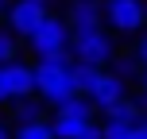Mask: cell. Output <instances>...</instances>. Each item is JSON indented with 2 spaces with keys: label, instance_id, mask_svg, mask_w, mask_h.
Returning <instances> with one entry per match:
<instances>
[{
  "label": "cell",
  "instance_id": "obj_1",
  "mask_svg": "<svg viewBox=\"0 0 147 139\" xmlns=\"http://www.w3.org/2000/svg\"><path fill=\"white\" fill-rule=\"evenodd\" d=\"M70 66H74L70 46H62V50H54V54H43V58L35 62V93H39V101H43V104L62 108L66 101L78 97L74 77H70Z\"/></svg>",
  "mask_w": 147,
  "mask_h": 139
},
{
  "label": "cell",
  "instance_id": "obj_2",
  "mask_svg": "<svg viewBox=\"0 0 147 139\" xmlns=\"http://www.w3.org/2000/svg\"><path fill=\"white\" fill-rule=\"evenodd\" d=\"M66 46L78 62H93V66H109L116 58V39L105 31V23H97V27H70Z\"/></svg>",
  "mask_w": 147,
  "mask_h": 139
},
{
  "label": "cell",
  "instance_id": "obj_3",
  "mask_svg": "<svg viewBox=\"0 0 147 139\" xmlns=\"http://www.w3.org/2000/svg\"><path fill=\"white\" fill-rule=\"evenodd\" d=\"M93 112H97L93 101H89L85 93H78L74 101L62 104V108H54V120H47V124H51L54 139H78L89 124H93Z\"/></svg>",
  "mask_w": 147,
  "mask_h": 139
},
{
  "label": "cell",
  "instance_id": "obj_4",
  "mask_svg": "<svg viewBox=\"0 0 147 139\" xmlns=\"http://www.w3.org/2000/svg\"><path fill=\"white\" fill-rule=\"evenodd\" d=\"M66 43H70V23L62 19V15H51V12H47L43 19H39V27L27 35V46L35 50V58H43V54H54V50H62Z\"/></svg>",
  "mask_w": 147,
  "mask_h": 139
},
{
  "label": "cell",
  "instance_id": "obj_5",
  "mask_svg": "<svg viewBox=\"0 0 147 139\" xmlns=\"http://www.w3.org/2000/svg\"><path fill=\"white\" fill-rule=\"evenodd\" d=\"M101 12H105V23L120 35H136L143 27V0H105Z\"/></svg>",
  "mask_w": 147,
  "mask_h": 139
},
{
  "label": "cell",
  "instance_id": "obj_6",
  "mask_svg": "<svg viewBox=\"0 0 147 139\" xmlns=\"http://www.w3.org/2000/svg\"><path fill=\"white\" fill-rule=\"evenodd\" d=\"M0 89L8 93V101H16V97H31V93H35V66H27L23 58L0 62Z\"/></svg>",
  "mask_w": 147,
  "mask_h": 139
},
{
  "label": "cell",
  "instance_id": "obj_7",
  "mask_svg": "<svg viewBox=\"0 0 147 139\" xmlns=\"http://www.w3.org/2000/svg\"><path fill=\"white\" fill-rule=\"evenodd\" d=\"M85 97L93 101V108H97V112H105L109 104H116L120 97H128V81L120 77L116 70H101V77L93 81V89H89Z\"/></svg>",
  "mask_w": 147,
  "mask_h": 139
},
{
  "label": "cell",
  "instance_id": "obj_8",
  "mask_svg": "<svg viewBox=\"0 0 147 139\" xmlns=\"http://www.w3.org/2000/svg\"><path fill=\"white\" fill-rule=\"evenodd\" d=\"M4 15H8V27H12L20 39H27L31 31L39 27V19L47 15V4H35V0H16V4L4 8Z\"/></svg>",
  "mask_w": 147,
  "mask_h": 139
},
{
  "label": "cell",
  "instance_id": "obj_9",
  "mask_svg": "<svg viewBox=\"0 0 147 139\" xmlns=\"http://www.w3.org/2000/svg\"><path fill=\"white\" fill-rule=\"evenodd\" d=\"M66 23L70 27H97V23H105V12L97 0H78V4H70Z\"/></svg>",
  "mask_w": 147,
  "mask_h": 139
},
{
  "label": "cell",
  "instance_id": "obj_10",
  "mask_svg": "<svg viewBox=\"0 0 147 139\" xmlns=\"http://www.w3.org/2000/svg\"><path fill=\"white\" fill-rule=\"evenodd\" d=\"M8 108H12V120H16V124L43 120V101H39L35 93H31V97H16V101H8Z\"/></svg>",
  "mask_w": 147,
  "mask_h": 139
},
{
  "label": "cell",
  "instance_id": "obj_11",
  "mask_svg": "<svg viewBox=\"0 0 147 139\" xmlns=\"http://www.w3.org/2000/svg\"><path fill=\"white\" fill-rule=\"evenodd\" d=\"M101 70H105V66H93V62H78V58H74V66H70L74 89H78V93H89V89H93V81L101 77Z\"/></svg>",
  "mask_w": 147,
  "mask_h": 139
},
{
  "label": "cell",
  "instance_id": "obj_12",
  "mask_svg": "<svg viewBox=\"0 0 147 139\" xmlns=\"http://www.w3.org/2000/svg\"><path fill=\"white\" fill-rule=\"evenodd\" d=\"M132 124H136V120H128V116H105L101 139H128V135H132Z\"/></svg>",
  "mask_w": 147,
  "mask_h": 139
},
{
  "label": "cell",
  "instance_id": "obj_13",
  "mask_svg": "<svg viewBox=\"0 0 147 139\" xmlns=\"http://www.w3.org/2000/svg\"><path fill=\"white\" fill-rule=\"evenodd\" d=\"M16 139H54L47 120H27V124H16Z\"/></svg>",
  "mask_w": 147,
  "mask_h": 139
},
{
  "label": "cell",
  "instance_id": "obj_14",
  "mask_svg": "<svg viewBox=\"0 0 147 139\" xmlns=\"http://www.w3.org/2000/svg\"><path fill=\"white\" fill-rule=\"evenodd\" d=\"M20 58V35L12 27H0V62H12Z\"/></svg>",
  "mask_w": 147,
  "mask_h": 139
},
{
  "label": "cell",
  "instance_id": "obj_15",
  "mask_svg": "<svg viewBox=\"0 0 147 139\" xmlns=\"http://www.w3.org/2000/svg\"><path fill=\"white\" fill-rule=\"evenodd\" d=\"M109 66H116V73H120V77H124V81L140 73V62H136V54H120V50H116V58H112Z\"/></svg>",
  "mask_w": 147,
  "mask_h": 139
},
{
  "label": "cell",
  "instance_id": "obj_16",
  "mask_svg": "<svg viewBox=\"0 0 147 139\" xmlns=\"http://www.w3.org/2000/svg\"><path fill=\"white\" fill-rule=\"evenodd\" d=\"M105 116H128V120H136V116H140V108H136L132 97H120L116 104H109V108H105Z\"/></svg>",
  "mask_w": 147,
  "mask_h": 139
},
{
  "label": "cell",
  "instance_id": "obj_17",
  "mask_svg": "<svg viewBox=\"0 0 147 139\" xmlns=\"http://www.w3.org/2000/svg\"><path fill=\"white\" fill-rule=\"evenodd\" d=\"M136 108L147 112V66H140V97H136Z\"/></svg>",
  "mask_w": 147,
  "mask_h": 139
},
{
  "label": "cell",
  "instance_id": "obj_18",
  "mask_svg": "<svg viewBox=\"0 0 147 139\" xmlns=\"http://www.w3.org/2000/svg\"><path fill=\"white\" fill-rule=\"evenodd\" d=\"M136 62H140V66H147V35H140V43H136Z\"/></svg>",
  "mask_w": 147,
  "mask_h": 139
},
{
  "label": "cell",
  "instance_id": "obj_19",
  "mask_svg": "<svg viewBox=\"0 0 147 139\" xmlns=\"http://www.w3.org/2000/svg\"><path fill=\"white\" fill-rule=\"evenodd\" d=\"M128 139H147V128L140 124V116H136V124H132V135H128Z\"/></svg>",
  "mask_w": 147,
  "mask_h": 139
},
{
  "label": "cell",
  "instance_id": "obj_20",
  "mask_svg": "<svg viewBox=\"0 0 147 139\" xmlns=\"http://www.w3.org/2000/svg\"><path fill=\"white\" fill-rule=\"evenodd\" d=\"M0 139H12V135H8V124H4V120H0Z\"/></svg>",
  "mask_w": 147,
  "mask_h": 139
},
{
  "label": "cell",
  "instance_id": "obj_21",
  "mask_svg": "<svg viewBox=\"0 0 147 139\" xmlns=\"http://www.w3.org/2000/svg\"><path fill=\"white\" fill-rule=\"evenodd\" d=\"M4 104H8V93H4V89H0V108H4Z\"/></svg>",
  "mask_w": 147,
  "mask_h": 139
},
{
  "label": "cell",
  "instance_id": "obj_22",
  "mask_svg": "<svg viewBox=\"0 0 147 139\" xmlns=\"http://www.w3.org/2000/svg\"><path fill=\"white\" fill-rule=\"evenodd\" d=\"M143 27H147V0H143Z\"/></svg>",
  "mask_w": 147,
  "mask_h": 139
},
{
  "label": "cell",
  "instance_id": "obj_23",
  "mask_svg": "<svg viewBox=\"0 0 147 139\" xmlns=\"http://www.w3.org/2000/svg\"><path fill=\"white\" fill-rule=\"evenodd\" d=\"M140 124H143V128H147V112H140Z\"/></svg>",
  "mask_w": 147,
  "mask_h": 139
},
{
  "label": "cell",
  "instance_id": "obj_24",
  "mask_svg": "<svg viewBox=\"0 0 147 139\" xmlns=\"http://www.w3.org/2000/svg\"><path fill=\"white\" fill-rule=\"evenodd\" d=\"M4 8H8V0H0V15H4Z\"/></svg>",
  "mask_w": 147,
  "mask_h": 139
},
{
  "label": "cell",
  "instance_id": "obj_25",
  "mask_svg": "<svg viewBox=\"0 0 147 139\" xmlns=\"http://www.w3.org/2000/svg\"><path fill=\"white\" fill-rule=\"evenodd\" d=\"M35 4H51V0H35Z\"/></svg>",
  "mask_w": 147,
  "mask_h": 139
}]
</instances>
